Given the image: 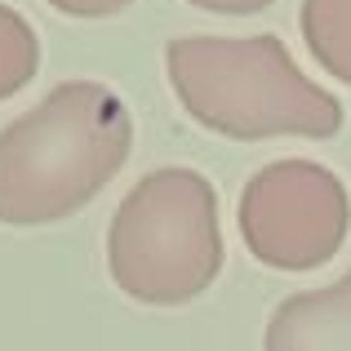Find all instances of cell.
Instances as JSON below:
<instances>
[{"instance_id":"obj_1","label":"cell","mask_w":351,"mask_h":351,"mask_svg":"<svg viewBox=\"0 0 351 351\" xmlns=\"http://www.w3.org/2000/svg\"><path fill=\"white\" fill-rule=\"evenodd\" d=\"M134 116L98 80L58 85L0 129V223L45 227L85 209L125 169Z\"/></svg>"},{"instance_id":"obj_2","label":"cell","mask_w":351,"mask_h":351,"mask_svg":"<svg viewBox=\"0 0 351 351\" xmlns=\"http://www.w3.org/2000/svg\"><path fill=\"white\" fill-rule=\"evenodd\" d=\"M182 112L223 138H334L343 103L302 76L280 36H182L165 49Z\"/></svg>"},{"instance_id":"obj_3","label":"cell","mask_w":351,"mask_h":351,"mask_svg":"<svg viewBox=\"0 0 351 351\" xmlns=\"http://www.w3.org/2000/svg\"><path fill=\"white\" fill-rule=\"evenodd\" d=\"M112 280L134 302L182 307L223 271L218 191L187 165L152 169L120 200L107 232Z\"/></svg>"},{"instance_id":"obj_4","label":"cell","mask_w":351,"mask_h":351,"mask_svg":"<svg viewBox=\"0 0 351 351\" xmlns=\"http://www.w3.org/2000/svg\"><path fill=\"white\" fill-rule=\"evenodd\" d=\"M351 196L334 169L316 160H276L245 182L240 236L263 267L311 271L343 249Z\"/></svg>"},{"instance_id":"obj_5","label":"cell","mask_w":351,"mask_h":351,"mask_svg":"<svg viewBox=\"0 0 351 351\" xmlns=\"http://www.w3.org/2000/svg\"><path fill=\"white\" fill-rule=\"evenodd\" d=\"M267 351H351V271L285 298L267 320Z\"/></svg>"},{"instance_id":"obj_6","label":"cell","mask_w":351,"mask_h":351,"mask_svg":"<svg viewBox=\"0 0 351 351\" xmlns=\"http://www.w3.org/2000/svg\"><path fill=\"white\" fill-rule=\"evenodd\" d=\"M302 40L334 80L351 85V0H302Z\"/></svg>"},{"instance_id":"obj_7","label":"cell","mask_w":351,"mask_h":351,"mask_svg":"<svg viewBox=\"0 0 351 351\" xmlns=\"http://www.w3.org/2000/svg\"><path fill=\"white\" fill-rule=\"evenodd\" d=\"M36 67H40V40H36L32 23L18 9L0 5V103L27 89Z\"/></svg>"},{"instance_id":"obj_8","label":"cell","mask_w":351,"mask_h":351,"mask_svg":"<svg viewBox=\"0 0 351 351\" xmlns=\"http://www.w3.org/2000/svg\"><path fill=\"white\" fill-rule=\"evenodd\" d=\"M49 5L67 18H116L120 9H129L134 0H49Z\"/></svg>"},{"instance_id":"obj_9","label":"cell","mask_w":351,"mask_h":351,"mask_svg":"<svg viewBox=\"0 0 351 351\" xmlns=\"http://www.w3.org/2000/svg\"><path fill=\"white\" fill-rule=\"evenodd\" d=\"M187 5L205 9V14H227V18H245V14H263L271 0H187Z\"/></svg>"}]
</instances>
